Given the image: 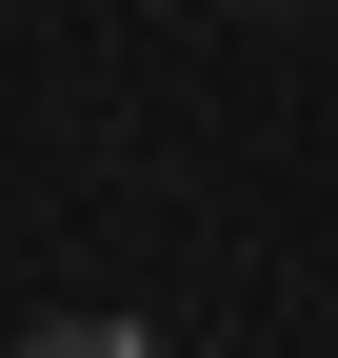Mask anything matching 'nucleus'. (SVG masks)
Returning <instances> with one entry per match:
<instances>
[{
  "instance_id": "1",
  "label": "nucleus",
  "mask_w": 338,
  "mask_h": 358,
  "mask_svg": "<svg viewBox=\"0 0 338 358\" xmlns=\"http://www.w3.org/2000/svg\"><path fill=\"white\" fill-rule=\"evenodd\" d=\"M20 358H159V338H140V319H40Z\"/></svg>"
}]
</instances>
